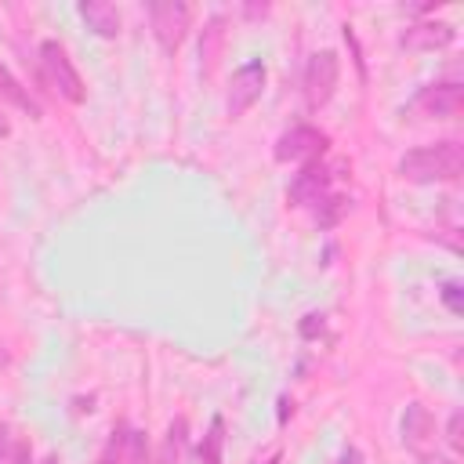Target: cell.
Wrapping results in <instances>:
<instances>
[{"label": "cell", "mask_w": 464, "mask_h": 464, "mask_svg": "<svg viewBox=\"0 0 464 464\" xmlns=\"http://www.w3.org/2000/svg\"><path fill=\"white\" fill-rule=\"evenodd\" d=\"M460 167H464V149L453 138L450 141L410 149L399 160V174L406 181H417V185H428V181H457L460 178Z\"/></svg>", "instance_id": "6da1fadb"}, {"label": "cell", "mask_w": 464, "mask_h": 464, "mask_svg": "<svg viewBox=\"0 0 464 464\" xmlns=\"http://www.w3.org/2000/svg\"><path fill=\"white\" fill-rule=\"evenodd\" d=\"M40 65H44V76L51 80V87H54L65 102L80 105V102L87 98L83 80H80L76 65L69 62V54H65V47H62L58 40H44V44H40Z\"/></svg>", "instance_id": "7a4b0ae2"}, {"label": "cell", "mask_w": 464, "mask_h": 464, "mask_svg": "<svg viewBox=\"0 0 464 464\" xmlns=\"http://www.w3.org/2000/svg\"><path fill=\"white\" fill-rule=\"evenodd\" d=\"M337 76H341V65H337L334 51H315L308 58V65H304V102H308V109H319L334 98Z\"/></svg>", "instance_id": "3957f363"}, {"label": "cell", "mask_w": 464, "mask_h": 464, "mask_svg": "<svg viewBox=\"0 0 464 464\" xmlns=\"http://www.w3.org/2000/svg\"><path fill=\"white\" fill-rule=\"evenodd\" d=\"M149 18H152V33H156L160 47H163L167 54H174V51L181 47L185 33H188V18H192L188 4H181V0L152 4V7H149Z\"/></svg>", "instance_id": "277c9868"}, {"label": "cell", "mask_w": 464, "mask_h": 464, "mask_svg": "<svg viewBox=\"0 0 464 464\" xmlns=\"http://www.w3.org/2000/svg\"><path fill=\"white\" fill-rule=\"evenodd\" d=\"M323 152H326V134L315 130V127H308V123L290 127L276 141V160L279 163H315Z\"/></svg>", "instance_id": "5b68a950"}, {"label": "cell", "mask_w": 464, "mask_h": 464, "mask_svg": "<svg viewBox=\"0 0 464 464\" xmlns=\"http://www.w3.org/2000/svg\"><path fill=\"white\" fill-rule=\"evenodd\" d=\"M261 87H265V62L254 58V62L239 65L232 72V87H228V116H243L261 98Z\"/></svg>", "instance_id": "8992f818"}, {"label": "cell", "mask_w": 464, "mask_h": 464, "mask_svg": "<svg viewBox=\"0 0 464 464\" xmlns=\"http://www.w3.org/2000/svg\"><path fill=\"white\" fill-rule=\"evenodd\" d=\"M464 105V91L457 80H442V83H431L424 87L417 98H413V109L424 112V116H435V120H450L457 116Z\"/></svg>", "instance_id": "52a82bcc"}, {"label": "cell", "mask_w": 464, "mask_h": 464, "mask_svg": "<svg viewBox=\"0 0 464 464\" xmlns=\"http://www.w3.org/2000/svg\"><path fill=\"white\" fill-rule=\"evenodd\" d=\"M326 196H330V170L323 163H304L301 174H294L290 181V199L297 207H315Z\"/></svg>", "instance_id": "ba28073f"}, {"label": "cell", "mask_w": 464, "mask_h": 464, "mask_svg": "<svg viewBox=\"0 0 464 464\" xmlns=\"http://www.w3.org/2000/svg\"><path fill=\"white\" fill-rule=\"evenodd\" d=\"M402 439H406V446L413 453H424L435 442V420H431V413L420 402H413L406 410V417H402Z\"/></svg>", "instance_id": "9c48e42d"}, {"label": "cell", "mask_w": 464, "mask_h": 464, "mask_svg": "<svg viewBox=\"0 0 464 464\" xmlns=\"http://www.w3.org/2000/svg\"><path fill=\"white\" fill-rule=\"evenodd\" d=\"M76 11H80V18L87 22L91 33H98V36H105V40L120 36V11H116L112 4H105V0H83Z\"/></svg>", "instance_id": "30bf717a"}, {"label": "cell", "mask_w": 464, "mask_h": 464, "mask_svg": "<svg viewBox=\"0 0 464 464\" xmlns=\"http://www.w3.org/2000/svg\"><path fill=\"white\" fill-rule=\"evenodd\" d=\"M453 40V25H442V22H424V25H413L406 36H402V44H410V47H446Z\"/></svg>", "instance_id": "8fae6325"}, {"label": "cell", "mask_w": 464, "mask_h": 464, "mask_svg": "<svg viewBox=\"0 0 464 464\" xmlns=\"http://www.w3.org/2000/svg\"><path fill=\"white\" fill-rule=\"evenodd\" d=\"M0 102L4 105H14V109H22V112H29V116H40V105L29 98V91L11 76V69L7 65H0Z\"/></svg>", "instance_id": "7c38bea8"}, {"label": "cell", "mask_w": 464, "mask_h": 464, "mask_svg": "<svg viewBox=\"0 0 464 464\" xmlns=\"http://www.w3.org/2000/svg\"><path fill=\"white\" fill-rule=\"evenodd\" d=\"M0 464H29V446L11 424H0Z\"/></svg>", "instance_id": "4fadbf2b"}, {"label": "cell", "mask_w": 464, "mask_h": 464, "mask_svg": "<svg viewBox=\"0 0 464 464\" xmlns=\"http://www.w3.org/2000/svg\"><path fill=\"white\" fill-rule=\"evenodd\" d=\"M221 442H225V420L214 417V420H210V435H207L203 446H199L203 464H221Z\"/></svg>", "instance_id": "5bb4252c"}, {"label": "cell", "mask_w": 464, "mask_h": 464, "mask_svg": "<svg viewBox=\"0 0 464 464\" xmlns=\"http://www.w3.org/2000/svg\"><path fill=\"white\" fill-rule=\"evenodd\" d=\"M344 210H348V203H344L341 196H334V192H330L326 199L315 203V218H319V225H337Z\"/></svg>", "instance_id": "9a60e30c"}, {"label": "cell", "mask_w": 464, "mask_h": 464, "mask_svg": "<svg viewBox=\"0 0 464 464\" xmlns=\"http://www.w3.org/2000/svg\"><path fill=\"white\" fill-rule=\"evenodd\" d=\"M439 297H442V304L453 312V315H460L464 312V301H460V283L457 279H450V283H442V290H439Z\"/></svg>", "instance_id": "2e32d148"}, {"label": "cell", "mask_w": 464, "mask_h": 464, "mask_svg": "<svg viewBox=\"0 0 464 464\" xmlns=\"http://www.w3.org/2000/svg\"><path fill=\"white\" fill-rule=\"evenodd\" d=\"M460 420H464V413H460V410H453L450 428H446V439H450V446H453V450H460V442H464V439H460Z\"/></svg>", "instance_id": "e0dca14e"}, {"label": "cell", "mask_w": 464, "mask_h": 464, "mask_svg": "<svg viewBox=\"0 0 464 464\" xmlns=\"http://www.w3.org/2000/svg\"><path fill=\"white\" fill-rule=\"evenodd\" d=\"M301 334H304V337H315V334H323V315H304V323H301Z\"/></svg>", "instance_id": "ac0fdd59"}, {"label": "cell", "mask_w": 464, "mask_h": 464, "mask_svg": "<svg viewBox=\"0 0 464 464\" xmlns=\"http://www.w3.org/2000/svg\"><path fill=\"white\" fill-rule=\"evenodd\" d=\"M337 464H362V453H359L355 446H348V450L341 453V460H337Z\"/></svg>", "instance_id": "d6986e66"}, {"label": "cell", "mask_w": 464, "mask_h": 464, "mask_svg": "<svg viewBox=\"0 0 464 464\" xmlns=\"http://www.w3.org/2000/svg\"><path fill=\"white\" fill-rule=\"evenodd\" d=\"M7 134H11V123H7L4 116H0V138H7Z\"/></svg>", "instance_id": "ffe728a7"}, {"label": "cell", "mask_w": 464, "mask_h": 464, "mask_svg": "<svg viewBox=\"0 0 464 464\" xmlns=\"http://www.w3.org/2000/svg\"><path fill=\"white\" fill-rule=\"evenodd\" d=\"M268 464H283V460H279V457H272V460H268Z\"/></svg>", "instance_id": "44dd1931"}, {"label": "cell", "mask_w": 464, "mask_h": 464, "mask_svg": "<svg viewBox=\"0 0 464 464\" xmlns=\"http://www.w3.org/2000/svg\"><path fill=\"white\" fill-rule=\"evenodd\" d=\"M98 464H102V460H98Z\"/></svg>", "instance_id": "7402d4cb"}]
</instances>
